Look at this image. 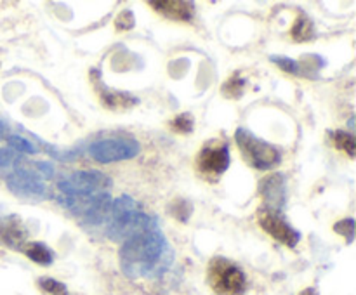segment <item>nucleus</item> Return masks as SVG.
<instances>
[{"instance_id":"f257e3e1","label":"nucleus","mask_w":356,"mask_h":295,"mask_svg":"<svg viewBox=\"0 0 356 295\" xmlns=\"http://www.w3.org/2000/svg\"><path fill=\"white\" fill-rule=\"evenodd\" d=\"M172 252L159 228L146 229L124 242L120 248V262L125 274L131 278L153 276L167 269Z\"/></svg>"},{"instance_id":"f03ea898","label":"nucleus","mask_w":356,"mask_h":295,"mask_svg":"<svg viewBox=\"0 0 356 295\" xmlns=\"http://www.w3.org/2000/svg\"><path fill=\"white\" fill-rule=\"evenodd\" d=\"M235 141L238 144L242 156L249 165L254 169L268 170L273 169L280 163L282 155L278 151L277 146L270 144V142L263 141V139L256 137L252 132L245 130V128H238L235 134Z\"/></svg>"},{"instance_id":"7ed1b4c3","label":"nucleus","mask_w":356,"mask_h":295,"mask_svg":"<svg viewBox=\"0 0 356 295\" xmlns=\"http://www.w3.org/2000/svg\"><path fill=\"white\" fill-rule=\"evenodd\" d=\"M209 283L216 295H242L245 292V274L225 257H214L209 264Z\"/></svg>"},{"instance_id":"20e7f679","label":"nucleus","mask_w":356,"mask_h":295,"mask_svg":"<svg viewBox=\"0 0 356 295\" xmlns=\"http://www.w3.org/2000/svg\"><path fill=\"white\" fill-rule=\"evenodd\" d=\"M111 186L110 177L97 170H80L70 174L68 177L58 183V187L66 196H92L99 189H106Z\"/></svg>"},{"instance_id":"39448f33","label":"nucleus","mask_w":356,"mask_h":295,"mask_svg":"<svg viewBox=\"0 0 356 295\" xmlns=\"http://www.w3.org/2000/svg\"><path fill=\"white\" fill-rule=\"evenodd\" d=\"M90 156L99 163H115L139 155V144L134 139H101L90 146Z\"/></svg>"},{"instance_id":"423d86ee","label":"nucleus","mask_w":356,"mask_h":295,"mask_svg":"<svg viewBox=\"0 0 356 295\" xmlns=\"http://www.w3.org/2000/svg\"><path fill=\"white\" fill-rule=\"evenodd\" d=\"M7 187L13 191L16 196L30 201H42L47 198L45 184L38 174L31 172L28 169L17 167L9 177H7Z\"/></svg>"},{"instance_id":"0eeeda50","label":"nucleus","mask_w":356,"mask_h":295,"mask_svg":"<svg viewBox=\"0 0 356 295\" xmlns=\"http://www.w3.org/2000/svg\"><path fill=\"white\" fill-rule=\"evenodd\" d=\"M257 222H259V226L268 235L273 236L277 242L284 243L287 246H296L299 239H301V235L285 221L280 212L270 210V208H261L257 212Z\"/></svg>"},{"instance_id":"6e6552de","label":"nucleus","mask_w":356,"mask_h":295,"mask_svg":"<svg viewBox=\"0 0 356 295\" xmlns=\"http://www.w3.org/2000/svg\"><path fill=\"white\" fill-rule=\"evenodd\" d=\"M229 165V149L226 144L212 142L202 148L197 156V167L205 176L219 177Z\"/></svg>"},{"instance_id":"1a4fd4ad","label":"nucleus","mask_w":356,"mask_h":295,"mask_svg":"<svg viewBox=\"0 0 356 295\" xmlns=\"http://www.w3.org/2000/svg\"><path fill=\"white\" fill-rule=\"evenodd\" d=\"M259 193L263 196L264 208L280 212L287 200V183L282 174H271L266 179L261 180Z\"/></svg>"},{"instance_id":"9d476101","label":"nucleus","mask_w":356,"mask_h":295,"mask_svg":"<svg viewBox=\"0 0 356 295\" xmlns=\"http://www.w3.org/2000/svg\"><path fill=\"white\" fill-rule=\"evenodd\" d=\"M28 231L17 215H6L0 217V243L10 248H17L26 239Z\"/></svg>"},{"instance_id":"9b49d317","label":"nucleus","mask_w":356,"mask_h":295,"mask_svg":"<svg viewBox=\"0 0 356 295\" xmlns=\"http://www.w3.org/2000/svg\"><path fill=\"white\" fill-rule=\"evenodd\" d=\"M149 6L172 21H190L193 17L195 6L191 2L170 0V2H149Z\"/></svg>"},{"instance_id":"f8f14e48","label":"nucleus","mask_w":356,"mask_h":295,"mask_svg":"<svg viewBox=\"0 0 356 295\" xmlns=\"http://www.w3.org/2000/svg\"><path fill=\"white\" fill-rule=\"evenodd\" d=\"M99 96L108 108H127L138 103V99L131 96V94L120 92V90H111L104 85L99 87Z\"/></svg>"},{"instance_id":"ddd939ff","label":"nucleus","mask_w":356,"mask_h":295,"mask_svg":"<svg viewBox=\"0 0 356 295\" xmlns=\"http://www.w3.org/2000/svg\"><path fill=\"white\" fill-rule=\"evenodd\" d=\"M24 253L30 257L33 262L40 264V266H49L54 260V253L44 243H30L28 246H24Z\"/></svg>"},{"instance_id":"4468645a","label":"nucleus","mask_w":356,"mask_h":295,"mask_svg":"<svg viewBox=\"0 0 356 295\" xmlns=\"http://www.w3.org/2000/svg\"><path fill=\"white\" fill-rule=\"evenodd\" d=\"M334 141H336L337 148L346 153L350 158H353L356 155V141L353 134H350V132H336Z\"/></svg>"},{"instance_id":"2eb2a0df","label":"nucleus","mask_w":356,"mask_h":295,"mask_svg":"<svg viewBox=\"0 0 356 295\" xmlns=\"http://www.w3.org/2000/svg\"><path fill=\"white\" fill-rule=\"evenodd\" d=\"M193 117H191L190 113H181L177 115L176 118H172V121H170V128L176 132H179V134H190L191 130H193Z\"/></svg>"},{"instance_id":"dca6fc26","label":"nucleus","mask_w":356,"mask_h":295,"mask_svg":"<svg viewBox=\"0 0 356 295\" xmlns=\"http://www.w3.org/2000/svg\"><path fill=\"white\" fill-rule=\"evenodd\" d=\"M291 35L296 38V40H308V38H312L313 37L312 21L298 19L296 21L294 28H292Z\"/></svg>"},{"instance_id":"f3484780","label":"nucleus","mask_w":356,"mask_h":295,"mask_svg":"<svg viewBox=\"0 0 356 295\" xmlns=\"http://www.w3.org/2000/svg\"><path fill=\"white\" fill-rule=\"evenodd\" d=\"M7 142H9L10 148L16 149V151L26 153V155H33V153H37V148H35L30 141L21 137V135H9V137H7Z\"/></svg>"},{"instance_id":"a211bd4d","label":"nucleus","mask_w":356,"mask_h":295,"mask_svg":"<svg viewBox=\"0 0 356 295\" xmlns=\"http://www.w3.org/2000/svg\"><path fill=\"white\" fill-rule=\"evenodd\" d=\"M38 285L42 287V290L47 292L51 295H66V287L59 281L52 280V278H40Z\"/></svg>"},{"instance_id":"6ab92c4d","label":"nucleus","mask_w":356,"mask_h":295,"mask_svg":"<svg viewBox=\"0 0 356 295\" xmlns=\"http://www.w3.org/2000/svg\"><path fill=\"white\" fill-rule=\"evenodd\" d=\"M242 90H243V80L238 78V76L229 78L228 82H226V85L222 87V92H225L226 96H232V97H240Z\"/></svg>"},{"instance_id":"aec40b11","label":"nucleus","mask_w":356,"mask_h":295,"mask_svg":"<svg viewBox=\"0 0 356 295\" xmlns=\"http://www.w3.org/2000/svg\"><path fill=\"white\" fill-rule=\"evenodd\" d=\"M271 61L275 62V65L280 66L284 71H289V73H298V62L294 61V59L291 58H284V56H271Z\"/></svg>"},{"instance_id":"412c9836","label":"nucleus","mask_w":356,"mask_h":295,"mask_svg":"<svg viewBox=\"0 0 356 295\" xmlns=\"http://www.w3.org/2000/svg\"><path fill=\"white\" fill-rule=\"evenodd\" d=\"M17 162H19V156L13 149H0V169H6Z\"/></svg>"},{"instance_id":"4be33fe9","label":"nucleus","mask_w":356,"mask_h":295,"mask_svg":"<svg viewBox=\"0 0 356 295\" xmlns=\"http://www.w3.org/2000/svg\"><path fill=\"white\" fill-rule=\"evenodd\" d=\"M336 229L337 233H341V235H346L348 239H353V231H355V221L353 219H344L343 222H339V224H336Z\"/></svg>"},{"instance_id":"5701e85b","label":"nucleus","mask_w":356,"mask_h":295,"mask_svg":"<svg viewBox=\"0 0 356 295\" xmlns=\"http://www.w3.org/2000/svg\"><path fill=\"white\" fill-rule=\"evenodd\" d=\"M132 26H134V16H132L131 10H124V12L117 17V28L118 30H129V28Z\"/></svg>"},{"instance_id":"b1692460","label":"nucleus","mask_w":356,"mask_h":295,"mask_svg":"<svg viewBox=\"0 0 356 295\" xmlns=\"http://www.w3.org/2000/svg\"><path fill=\"white\" fill-rule=\"evenodd\" d=\"M37 169H40L42 172H44L47 177H51L52 172H54V169H52V165H49V163L38 162V163H37Z\"/></svg>"},{"instance_id":"393cba45","label":"nucleus","mask_w":356,"mask_h":295,"mask_svg":"<svg viewBox=\"0 0 356 295\" xmlns=\"http://www.w3.org/2000/svg\"><path fill=\"white\" fill-rule=\"evenodd\" d=\"M301 295H313V290H305Z\"/></svg>"}]
</instances>
